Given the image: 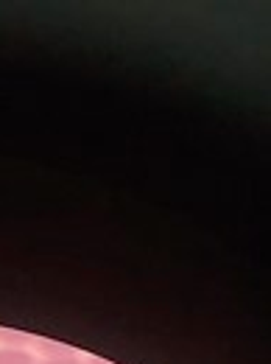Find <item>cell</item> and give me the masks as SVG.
Returning <instances> with one entry per match:
<instances>
[{"label": "cell", "instance_id": "obj_1", "mask_svg": "<svg viewBox=\"0 0 271 364\" xmlns=\"http://www.w3.org/2000/svg\"><path fill=\"white\" fill-rule=\"evenodd\" d=\"M28 345H34V336H31V333L0 328V348H23V350H26Z\"/></svg>", "mask_w": 271, "mask_h": 364}, {"label": "cell", "instance_id": "obj_2", "mask_svg": "<svg viewBox=\"0 0 271 364\" xmlns=\"http://www.w3.org/2000/svg\"><path fill=\"white\" fill-rule=\"evenodd\" d=\"M0 364H37V359L23 348H0Z\"/></svg>", "mask_w": 271, "mask_h": 364}, {"label": "cell", "instance_id": "obj_3", "mask_svg": "<svg viewBox=\"0 0 271 364\" xmlns=\"http://www.w3.org/2000/svg\"><path fill=\"white\" fill-rule=\"evenodd\" d=\"M34 345L45 353V359H56V356H70L73 350L67 345H59V342H50V339H34Z\"/></svg>", "mask_w": 271, "mask_h": 364}, {"label": "cell", "instance_id": "obj_4", "mask_svg": "<svg viewBox=\"0 0 271 364\" xmlns=\"http://www.w3.org/2000/svg\"><path fill=\"white\" fill-rule=\"evenodd\" d=\"M37 364H84L76 353H70V356H56V359H43V362Z\"/></svg>", "mask_w": 271, "mask_h": 364}, {"label": "cell", "instance_id": "obj_5", "mask_svg": "<svg viewBox=\"0 0 271 364\" xmlns=\"http://www.w3.org/2000/svg\"><path fill=\"white\" fill-rule=\"evenodd\" d=\"M84 364H115V362H109V359H101V356H90Z\"/></svg>", "mask_w": 271, "mask_h": 364}]
</instances>
